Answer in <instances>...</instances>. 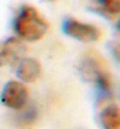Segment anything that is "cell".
I'll use <instances>...</instances> for the list:
<instances>
[{"instance_id":"cell-11","label":"cell","mask_w":120,"mask_h":129,"mask_svg":"<svg viewBox=\"0 0 120 129\" xmlns=\"http://www.w3.org/2000/svg\"><path fill=\"white\" fill-rule=\"evenodd\" d=\"M115 27H117V30L120 32V17H118V20H117V23H115Z\"/></svg>"},{"instance_id":"cell-1","label":"cell","mask_w":120,"mask_h":129,"mask_svg":"<svg viewBox=\"0 0 120 129\" xmlns=\"http://www.w3.org/2000/svg\"><path fill=\"white\" fill-rule=\"evenodd\" d=\"M79 75L81 78L93 85V88L96 90L97 96L100 97V102H108L112 97V78L111 73L108 70V66L105 59L94 53V52H88L85 53L78 66Z\"/></svg>"},{"instance_id":"cell-4","label":"cell","mask_w":120,"mask_h":129,"mask_svg":"<svg viewBox=\"0 0 120 129\" xmlns=\"http://www.w3.org/2000/svg\"><path fill=\"white\" fill-rule=\"evenodd\" d=\"M63 32L81 43H96L102 38V30L97 26L78 18H66L63 21Z\"/></svg>"},{"instance_id":"cell-8","label":"cell","mask_w":120,"mask_h":129,"mask_svg":"<svg viewBox=\"0 0 120 129\" xmlns=\"http://www.w3.org/2000/svg\"><path fill=\"white\" fill-rule=\"evenodd\" d=\"M37 120H38V108L31 102L23 109L17 111L15 121L20 127H31L37 123Z\"/></svg>"},{"instance_id":"cell-6","label":"cell","mask_w":120,"mask_h":129,"mask_svg":"<svg viewBox=\"0 0 120 129\" xmlns=\"http://www.w3.org/2000/svg\"><path fill=\"white\" fill-rule=\"evenodd\" d=\"M15 76L24 84H32L41 76V64L34 58H21L15 66Z\"/></svg>"},{"instance_id":"cell-3","label":"cell","mask_w":120,"mask_h":129,"mask_svg":"<svg viewBox=\"0 0 120 129\" xmlns=\"http://www.w3.org/2000/svg\"><path fill=\"white\" fill-rule=\"evenodd\" d=\"M0 102L11 111H20L31 102V93L24 82L9 81L3 85L0 93Z\"/></svg>"},{"instance_id":"cell-7","label":"cell","mask_w":120,"mask_h":129,"mask_svg":"<svg viewBox=\"0 0 120 129\" xmlns=\"http://www.w3.org/2000/svg\"><path fill=\"white\" fill-rule=\"evenodd\" d=\"M97 121L100 129H120V106L112 103L111 100L102 102Z\"/></svg>"},{"instance_id":"cell-10","label":"cell","mask_w":120,"mask_h":129,"mask_svg":"<svg viewBox=\"0 0 120 129\" xmlns=\"http://www.w3.org/2000/svg\"><path fill=\"white\" fill-rule=\"evenodd\" d=\"M114 55H115V58H117V59L120 61V44L114 47Z\"/></svg>"},{"instance_id":"cell-2","label":"cell","mask_w":120,"mask_h":129,"mask_svg":"<svg viewBox=\"0 0 120 129\" xmlns=\"http://www.w3.org/2000/svg\"><path fill=\"white\" fill-rule=\"evenodd\" d=\"M12 30L15 37L23 43H35L47 35L49 23L37 8L31 5H23L17 9L14 15Z\"/></svg>"},{"instance_id":"cell-9","label":"cell","mask_w":120,"mask_h":129,"mask_svg":"<svg viewBox=\"0 0 120 129\" xmlns=\"http://www.w3.org/2000/svg\"><path fill=\"white\" fill-rule=\"evenodd\" d=\"M93 2L106 17H120V0H93Z\"/></svg>"},{"instance_id":"cell-5","label":"cell","mask_w":120,"mask_h":129,"mask_svg":"<svg viewBox=\"0 0 120 129\" xmlns=\"http://www.w3.org/2000/svg\"><path fill=\"white\" fill-rule=\"evenodd\" d=\"M24 43L17 37H11L0 44V69L15 67L17 62L24 58Z\"/></svg>"},{"instance_id":"cell-12","label":"cell","mask_w":120,"mask_h":129,"mask_svg":"<svg viewBox=\"0 0 120 129\" xmlns=\"http://www.w3.org/2000/svg\"><path fill=\"white\" fill-rule=\"evenodd\" d=\"M46 2H56V0H46Z\"/></svg>"}]
</instances>
